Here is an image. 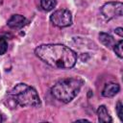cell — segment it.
<instances>
[{
  "label": "cell",
  "instance_id": "6da1fadb",
  "mask_svg": "<svg viewBox=\"0 0 123 123\" xmlns=\"http://www.w3.org/2000/svg\"><path fill=\"white\" fill-rule=\"evenodd\" d=\"M35 53L41 61L56 68H71L77 62L76 53L62 44H42L36 48Z\"/></svg>",
  "mask_w": 123,
  "mask_h": 123
},
{
  "label": "cell",
  "instance_id": "7a4b0ae2",
  "mask_svg": "<svg viewBox=\"0 0 123 123\" xmlns=\"http://www.w3.org/2000/svg\"><path fill=\"white\" fill-rule=\"evenodd\" d=\"M83 85L80 78H67L59 81L51 89L52 95L59 101L69 103L79 93Z\"/></svg>",
  "mask_w": 123,
  "mask_h": 123
},
{
  "label": "cell",
  "instance_id": "3957f363",
  "mask_svg": "<svg viewBox=\"0 0 123 123\" xmlns=\"http://www.w3.org/2000/svg\"><path fill=\"white\" fill-rule=\"evenodd\" d=\"M10 96L14 103L22 107H36L40 104L37 90L26 84H17L10 91Z\"/></svg>",
  "mask_w": 123,
  "mask_h": 123
},
{
  "label": "cell",
  "instance_id": "277c9868",
  "mask_svg": "<svg viewBox=\"0 0 123 123\" xmlns=\"http://www.w3.org/2000/svg\"><path fill=\"white\" fill-rule=\"evenodd\" d=\"M50 20L55 26L63 28V27H67V26L71 25L72 15L68 10H64V9L57 10L56 12H54L51 14Z\"/></svg>",
  "mask_w": 123,
  "mask_h": 123
},
{
  "label": "cell",
  "instance_id": "5b68a950",
  "mask_svg": "<svg viewBox=\"0 0 123 123\" xmlns=\"http://www.w3.org/2000/svg\"><path fill=\"white\" fill-rule=\"evenodd\" d=\"M101 12L103 16L110 20L116 16H122L123 12V4L121 2H109L106 3L101 8Z\"/></svg>",
  "mask_w": 123,
  "mask_h": 123
},
{
  "label": "cell",
  "instance_id": "8992f818",
  "mask_svg": "<svg viewBox=\"0 0 123 123\" xmlns=\"http://www.w3.org/2000/svg\"><path fill=\"white\" fill-rule=\"evenodd\" d=\"M27 23V19L21 14H13L8 20V26L12 29H20L25 26Z\"/></svg>",
  "mask_w": 123,
  "mask_h": 123
},
{
  "label": "cell",
  "instance_id": "52a82bcc",
  "mask_svg": "<svg viewBox=\"0 0 123 123\" xmlns=\"http://www.w3.org/2000/svg\"><path fill=\"white\" fill-rule=\"evenodd\" d=\"M120 89V86L116 83H108L105 85L103 90H102V95L104 97H112L116 93H118Z\"/></svg>",
  "mask_w": 123,
  "mask_h": 123
},
{
  "label": "cell",
  "instance_id": "ba28073f",
  "mask_svg": "<svg viewBox=\"0 0 123 123\" xmlns=\"http://www.w3.org/2000/svg\"><path fill=\"white\" fill-rule=\"evenodd\" d=\"M97 115H98V121L99 122H105V123H109L111 122L112 119L111 117V115L108 112V110L105 106H100L97 110Z\"/></svg>",
  "mask_w": 123,
  "mask_h": 123
},
{
  "label": "cell",
  "instance_id": "9c48e42d",
  "mask_svg": "<svg viewBox=\"0 0 123 123\" xmlns=\"http://www.w3.org/2000/svg\"><path fill=\"white\" fill-rule=\"evenodd\" d=\"M99 39L100 41L106 46V47H109V48H113V46L115 45L116 41L114 40V38L109 35V34H106V33H100L99 34Z\"/></svg>",
  "mask_w": 123,
  "mask_h": 123
},
{
  "label": "cell",
  "instance_id": "30bf717a",
  "mask_svg": "<svg viewBox=\"0 0 123 123\" xmlns=\"http://www.w3.org/2000/svg\"><path fill=\"white\" fill-rule=\"evenodd\" d=\"M56 0H40V6L46 12L53 10L56 7Z\"/></svg>",
  "mask_w": 123,
  "mask_h": 123
},
{
  "label": "cell",
  "instance_id": "8fae6325",
  "mask_svg": "<svg viewBox=\"0 0 123 123\" xmlns=\"http://www.w3.org/2000/svg\"><path fill=\"white\" fill-rule=\"evenodd\" d=\"M122 46H123V41L122 40H119L118 42H116L115 43V45L113 46V51L115 52V54L121 59L122 57H123V55H122Z\"/></svg>",
  "mask_w": 123,
  "mask_h": 123
},
{
  "label": "cell",
  "instance_id": "7c38bea8",
  "mask_svg": "<svg viewBox=\"0 0 123 123\" xmlns=\"http://www.w3.org/2000/svg\"><path fill=\"white\" fill-rule=\"evenodd\" d=\"M8 49V43L4 37L0 36V55H3Z\"/></svg>",
  "mask_w": 123,
  "mask_h": 123
},
{
  "label": "cell",
  "instance_id": "4fadbf2b",
  "mask_svg": "<svg viewBox=\"0 0 123 123\" xmlns=\"http://www.w3.org/2000/svg\"><path fill=\"white\" fill-rule=\"evenodd\" d=\"M122 109H123V106H122V103L121 101H118L117 104H116V112H117V115L119 117V119L121 121H123V112H122Z\"/></svg>",
  "mask_w": 123,
  "mask_h": 123
},
{
  "label": "cell",
  "instance_id": "5bb4252c",
  "mask_svg": "<svg viewBox=\"0 0 123 123\" xmlns=\"http://www.w3.org/2000/svg\"><path fill=\"white\" fill-rule=\"evenodd\" d=\"M115 33H116V34H117L119 37H123V29H122L121 27L116 28V29H115Z\"/></svg>",
  "mask_w": 123,
  "mask_h": 123
},
{
  "label": "cell",
  "instance_id": "9a60e30c",
  "mask_svg": "<svg viewBox=\"0 0 123 123\" xmlns=\"http://www.w3.org/2000/svg\"><path fill=\"white\" fill-rule=\"evenodd\" d=\"M78 121H88V120H86V119H79Z\"/></svg>",
  "mask_w": 123,
  "mask_h": 123
},
{
  "label": "cell",
  "instance_id": "2e32d148",
  "mask_svg": "<svg viewBox=\"0 0 123 123\" xmlns=\"http://www.w3.org/2000/svg\"><path fill=\"white\" fill-rule=\"evenodd\" d=\"M2 120H3V119H2V115H1V114H0V122H1V121H2Z\"/></svg>",
  "mask_w": 123,
  "mask_h": 123
}]
</instances>
